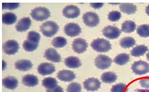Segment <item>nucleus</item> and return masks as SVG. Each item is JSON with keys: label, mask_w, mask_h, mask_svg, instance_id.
<instances>
[{"label": "nucleus", "mask_w": 149, "mask_h": 92, "mask_svg": "<svg viewBox=\"0 0 149 92\" xmlns=\"http://www.w3.org/2000/svg\"><path fill=\"white\" fill-rule=\"evenodd\" d=\"M140 84L142 87L146 89H149V78H142L140 80Z\"/></svg>", "instance_id": "obj_37"}, {"label": "nucleus", "mask_w": 149, "mask_h": 92, "mask_svg": "<svg viewBox=\"0 0 149 92\" xmlns=\"http://www.w3.org/2000/svg\"><path fill=\"white\" fill-rule=\"evenodd\" d=\"M121 13L118 12V11H113V12L109 13L108 17L109 21L116 22V21L120 20V18H121Z\"/></svg>", "instance_id": "obj_34"}, {"label": "nucleus", "mask_w": 149, "mask_h": 92, "mask_svg": "<svg viewBox=\"0 0 149 92\" xmlns=\"http://www.w3.org/2000/svg\"><path fill=\"white\" fill-rule=\"evenodd\" d=\"M65 64L69 68L75 69L79 67L81 65V62L79 59L74 56L68 57L65 60Z\"/></svg>", "instance_id": "obj_20"}, {"label": "nucleus", "mask_w": 149, "mask_h": 92, "mask_svg": "<svg viewBox=\"0 0 149 92\" xmlns=\"http://www.w3.org/2000/svg\"><path fill=\"white\" fill-rule=\"evenodd\" d=\"M63 14L67 18H77L80 15V10L75 5H67L63 9Z\"/></svg>", "instance_id": "obj_12"}, {"label": "nucleus", "mask_w": 149, "mask_h": 92, "mask_svg": "<svg viewBox=\"0 0 149 92\" xmlns=\"http://www.w3.org/2000/svg\"><path fill=\"white\" fill-rule=\"evenodd\" d=\"M67 39L63 37H56L52 41V45L56 48H61L67 45Z\"/></svg>", "instance_id": "obj_30"}, {"label": "nucleus", "mask_w": 149, "mask_h": 92, "mask_svg": "<svg viewBox=\"0 0 149 92\" xmlns=\"http://www.w3.org/2000/svg\"><path fill=\"white\" fill-rule=\"evenodd\" d=\"M44 56L47 60L54 63H59L61 61L60 54L52 48H49V49L46 50Z\"/></svg>", "instance_id": "obj_15"}, {"label": "nucleus", "mask_w": 149, "mask_h": 92, "mask_svg": "<svg viewBox=\"0 0 149 92\" xmlns=\"http://www.w3.org/2000/svg\"><path fill=\"white\" fill-rule=\"evenodd\" d=\"M59 29L58 24L54 21H48L42 24L40 31L44 36L47 38H51L56 34Z\"/></svg>", "instance_id": "obj_2"}, {"label": "nucleus", "mask_w": 149, "mask_h": 92, "mask_svg": "<svg viewBox=\"0 0 149 92\" xmlns=\"http://www.w3.org/2000/svg\"><path fill=\"white\" fill-rule=\"evenodd\" d=\"M42 85L47 89H53L58 85V82L55 78H46L42 81Z\"/></svg>", "instance_id": "obj_28"}, {"label": "nucleus", "mask_w": 149, "mask_h": 92, "mask_svg": "<svg viewBox=\"0 0 149 92\" xmlns=\"http://www.w3.org/2000/svg\"><path fill=\"white\" fill-rule=\"evenodd\" d=\"M15 67L17 70L21 71H27L32 68L33 64L30 60H21L16 61L15 63Z\"/></svg>", "instance_id": "obj_17"}, {"label": "nucleus", "mask_w": 149, "mask_h": 92, "mask_svg": "<svg viewBox=\"0 0 149 92\" xmlns=\"http://www.w3.org/2000/svg\"><path fill=\"white\" fill-rule=\"evenodd\" d=\"M2 84L6 88L9 89H15L18 85V81L14 77L8 76L2 80Z\"/></svg>", "instance_id": "obj_18"}, {"label": "nucleus", "mask_w": 149, "mask_h": 92, "mask_svg": "<svg viewBox=\"0 0 149 92\" xmlns=\"http://www.w3.org/2000/svg\"><path fill=\"white\" fill-rule=\"evenodd\" d=\"M88 47L87 41L84 39L77 38L74 39L72 43V48L77 54H83L86 51Z\"/></svg>", "instance_id": "obj_9"}, {"label": "nucleus", "mask_w": 149, "mask_h": 92, "mask_svg": "<svg viewBox=\"0 0 149 92\" xmlns=\"http://www.w3.org/2000/svg\"><path fill=\"white\" fill-rule=\"evenodd\" d=\"M47 92H64L63 89L59 85H57L53 89H49L47 90Z\"/></svg>", "instance_id": "obj_38"}, {"label": "nucleus", "mask_w": 149, "mask_h": 92, "mask_svg": "<svg viewBox=\"0 0 149 92\" xmlns=\"http://www.w3.org/2000/svg\"><path fill=\"white\" fill-rule=\"evenodd\" d=\"M83 21L87 26L90 27H95L100 23V18L97 14L94 12H87L83 15Z\"/></svg>", "instance_id": "obj_5"}, {"label": "nucleus", "mask_w": 149, "mask_h": 92, "mask_svg": "<svg viewBox=\"0 0 149 92\" xmlns=\"http://www.w3.org/2000/svg\"><path fill=\"white\" fill-rule=\"evenodd\" d=\"M120 10L122 13L130 15L135 14L136 12V6L134 4L130 3H123L120 4Z\"/></svg>", "instance_id": "obj_21"}, {"label": "nucleus", "mask_w": 149, "mask_h": 92, "mask_svg": "<svg viewBox=\"0 0 149 92\" xmlns=\"http://www.w3.org/2000/svg\"><path fill=\"white\" fill-rule=\"evenodd\" d=\"M103 35L106 38L109 39H115L119 38L121 34V30L119 28L113 25H108L103 29Z\"/></svg>", "instance_id": "obj_7"}, {"label": "nucleus", "mask_w": 149, "mask_h": 92, "mask_svg": "<svg viewBox=\"0 0 149 92\" xmlns=\"http://www.w3.org/2000/svg\"><path fill=\"white\" fill-rule=\"evenodd\" d=\"M81 85L78 83L73 82L68 85L67 92H81Z\"/></svg>", "instance_id": "obj_32"}, {"label": "nucleus", "mask_w": 149, "mask_h": 92, "mask_svg": "<svg viewBox=\"0 0 149 92\" xmlns=\"http://www.w3.org/2000/svg\"><path fill=\"white\" fill-rule=\"evenodd\" d=\"M19 47V44L16 41L10 39L3 43L2 49L6 54L14 55L18 51Z\"/></svg>", "instance_id": "obj_8"}, {"label": "nucleus", "mask_w": 149, "mask_h": 92, "mask_svg": "<svg viewBox=\"0 0 149 92\" xmlns=\"http://www.w3.org/2000/svg\"><path fill=\"white\" fill-rule=\"evenodd\" d=\"M117 78L118 77L116 73L111 71H108L103 73L102 77H101V79H102V82L106 83V84H111V83L116 82Z\"/></svg>", "instance_id": "obj_24"}, {"label": "nucleus", "mask_w": 149, "mask_h": 92, "mask_svg": "<svg viewBox=\"0 0 149 92\" xmlns=\"http://www.w3.org/2000/svg\"><path fill=\"white\" fill-rule=\"evenodd\" d=\"M112 60L106 55H99L95 60V66L100 69L109 68L112 63Z\"/></svg>", "instance_id": "obj_6"}, {"label": "nucleus", "mask_w": 149, "mask_h": 92, "mask_svg": "<svg viewBox=\"0 0 149 92\" xmlns=\"http://www.w3.org/2000/svg\"><path fill=\"white\" fill-rule=\"evenodd\" d=\"M136 91L137 92H149V89H137Z\"/></svg>", "instance_id": "obj_40"}, {"label": "nucleus", "mask_w": 149, "mask_h": 92, "mask_svg": "<svg viewBox=\"0 0 149 92\" xmlns=\"http://www.w3.org/2000/svg\"><path fill=\"white\" fill-rule=\"evenodd\" d=\"M84 88L88 91H95L98 90L101 87V82L97 78H91L87 79L83 82Z\"/></svg>", "instance_id": "obj_11"}, {"label": "nucleus", "mask_w": 149, "mask_h": 92, "mask_svg": "<svg viewBox=\"0 0 149 92\" xmlns=\"http://www.w3.org/2000/svg\"><path fill=\"white\" fill-rule=\"evenodd\" d=\"M54 71L55 67L50 63H42L38 67V72L43 76L51 75Z\"/></svg>", "instance_id": "obj_13"}, {"label": "nucleus", "mask_w": 149, "mask_h": 92, "mask_svg": "<svg viewBox=\"0 0 149 92\" xmlns=\"http://www.w3.org/2000/svg\"><path fill=\"white\" fill-rule=\"evenodd\" d=\"M146 14L149 15V5L146 8Z\"/></svg>", "instance_id": "obj_42"}, {"label": "nucleus", "mask_w": 149, "mask_h": 92, "mask_svg": "<svg viewBox=\"0 0 149 92\" xmlns=\"http://www.w3.org/2000/svg\"><path fill=\"white\" fill-rule=\"evenodd\" d=\"M91 47L95 51L100 53H106L111 49V45L107 39L97 38L92 41Z\"/></svg>", "instance_id": "obj_1"}, {"label": "nucleus", "mask_w": 149, "mask_h": 92, "mask_svg": "<svg viewBox=\"0 0 149 92\" xmlns=\"http://www.w3.org/2000/svg\"><path fill=\"white\" fill-rule=\"evenodd\" d=\"M130 61V56L127 54H120L118 55L113 60L116 64L119 65H124Z\"/></svg>", "instance_id": "obj_26"}, {"label": "nucleus", "mask_w": 149, "mask_h": 92, "mask_svg": "<svg viewBox=\"0 0 149 92\" xmlns=\"http://www.w3.org/2000/svg\"><path fill=\"white\" fill-rule=\"evenodd\" d=\"M131 69L136 75H144L149 72V64L146 61L140 60L134 63Z\"/></svg>", "instance_id": "obj_4"}, {"label": "nucleus", "mask_w": 149, "mask_h": 92, "mask_svg": "<svg viewBox=\"0 0 149 92\" xmlns=\"http://www.w3.org/2000/svg\"><path fill=\"white\" fill-rule=\"evenodd\" d=\"M65 34L69 37H76L81 32V29L78 24L74 23H67L64 28Z\"/></svg>", "instance_id": "obj_10"}, {"label": "nucleus", "mask_w": 149, "mask_h": 92, "mask_svg": "<svg viewBox=\"0 0 149 92\" xmlns=\"http://www.w3.org/2000/svg\"><path fill=\"white\" fill-rule=\"evenodd\" d=\"M148 47L144 45H137L131 50L130 54L134 57H141L144 56L148 51Z\"/></svg>", "instance_id": "obj_22"}, {"label": "nucleus", "mask_w": 149, "mask_h": 92, "mask_svg": "<svg viewBox=\"0 0 149 92\" xmlns=\"http://www.w3.org/2000/svg\"><path fill=\"white\" fill-rule=\"evenodd\" d=\"M120 45L124 49L132 47L136 45L135 39L131 37H126L122 38L120 41Z\"/></svg>", "instance_id": "obj_25"}, {"label": "nucleus", "mask_w": 149, "mask_h": 92, "mask_svg": "<svg viewBox=\"0 0 149 92\" xmlns=\"http://www.w3.org/2000/svg\"><path fill=\"white\" fill-rule=\"evenodd\" d=\"M27 38L29 40L33 41V42L38 43L40 39V36L38 32H34V31H31V32H30L28 34Z\"/></svg>", "instance_id": "obj_33"}, {"label": "nucleus", "mask_w": 149, "mask_h": 92, "mask_svg": "<svg viewBox=\"0 0 149 92\" xmlns=\"http://www.w3.org/2000/svg\"><path fill=\"white\" fill-rule=\"evenodd\" d=\"M136 27V25L133 21H126L122 23V31L124 33H132L134 32Z\"/></svg>", "instance_id": "obj_27"}, {"label": "nucleus", "mask_w": 149, "mask_h": 92, "mask_svg": "<svg viewBox=\"0 0 149 92\" xmlns=\"http://www.w3.org/2000/svg\"><path fill=\"white\" fill-rule=\"evenodd\" d=\"M146 58H147V60L149 61V51L146 54Z\"/></svg>", "instance_id": "obj_43"}, {"label": "nucleus", "mask_w": 149, "mask_h": 92, "mask_svg": "<svg viewBox=\"0 0 149 92\" xmlns=\"http://www.w3.org/2000/svg\"><path fill=\"white\" fill-rule=\"evenodd\" d=\"M32 21L29 17H23L19 20L16 25V29L17 32H23L27 31L31 25Z\"/></svg>", "instance_id": "obj_16"}, {"label": "nucleus", "mask_w": 149, "mask_h": 92, "mask_svg": "<svg viewBox=\"0 0 149 92\" xmlns=\"http://www.w3.org/2000/svg\"><path fill=\"white\" fill-rule=\"evenodd\" d=\"M126 85L122 83L114 85L111 89V92H126Z\"/></svg>", "instance_id": "obj_35"}, {"label": "nucleus", "mask_w": 149, "mask_h": 92, "mask_svg": "<svg viewBox=\"0 0 149 92\" xmlns=\"http://www.w3.org/2000/svg\"><path fill=\"white\" fill-rule=\"evenodd\" d=\"M2 63H3V68H2V69L4 70V69H6V61H5L3 60V61H2Z\"/></svg>", "instance_id": "obj_41"}, {"label": "nucleus", "mask_w": 149, "mask_h": 92, "mask_svg": "<svg viewBox=\"0 0 149 92\" xmlns=\"http://www.w3.org/2000/svg\"><path fill=\"white\" fill-rule=\"evenodd\" d=\"M17 21V16L14 13L8 12L2 15V22L6 25H12Z\"/></svg>", "instance_id": "obj_23"}, {"label": "nucleus", "mask_w": 149, "mask_h": 92, "mask_svg": "<svg viewBox=\"0 0 149 92\" xmlns=\"http://www.w3.org/2000/svg\"><path fill=\"white\" fill-rule=\"evenodd\" d=\"M22 83L27 87H34L38 84V79L36 76L28 74L23 77Z\"/></svg>", "instance_id": "obj_19"}, {"label": "nucleus", "mask_w": 149, "mask_h": 92, "mask_svg": "<svg viewBox=\"0 0 149 92\" xmlns=\"http://www.w3.org/2000/svg\"><path fill=\"white\" fill-rule=\"evenodd\" d=\"M137 34L142 38H148L149 37V25L144 24L139 26L137 28Z\"/></svg>", "instance_id": "obj_31"}, {"label": "nucleus", "mask_w": 149, "mask_h": 92, "mask_svg": "<svg viewBox=\"0 0 149 92\" xmlns=\"http://www.w3.org/2000/svg\"><path fill=\"white\" fill-rule=\"evenodd\" d=\"M57 78L62 82H70L75 79L76 76L73 71H70V70L63 69L61 70L57 73Z\"/></svg>", "instance_id": "obj_14"}, {"label": "nucleus", "mask_w": 149, "mask_h": 92, "mask_svg": "<svg viewBox=\"0 0 149 92\" xmlns=\"http://www.w3.org/2000/svg\"><path fill=\"white\" fill-rule=\"evenodd\" d=\"M19 6L18 3H2V9L3 10H13L17 8Z\"/></svg>", "instance_id": "obj_36"}, {"label": "nucleus", "mask_w": 149, "mask_h": 92, "mask_svg": "<svg viewBox=\"0 0 149 92\" xmlns=\"http://www.w3.org/2000/svg\"><path fill=\"white\" fill-rule=\"evenodd\" d=\"M90 5L91 7L93 8L94 9H100V8L103 7L104 3H91Z\"/></svg>", "instance_id": "obj_39"}, {"label": "nucleus", "mask_w": 149, "mask_h": 92, "mask_svg": "<svg viewBox=\"0 0 149 92\" xmlns=\"http://www.w3.org/2000/svg\"><path fill=\"white\" fill-rule=\"evenodd\" d=\"M31 16L34 20L38 21H45L50 16V11L47 8L43 7H38L34 8L31 12Z\"/></svg>", "instance_id": "obj_3"}, {"label": "nucleus", "mask_w": 149, "mask_h": 92, "mask_svg": "<svg viewBox=\"0 0 149 92\" xmlns=\"http://www.w3.org/2000/svg\"><path fill=\"white\" fill-rule=\"evenodd\" d=\"M38 47V43H35L33 41L29 40V39H26L24 41L23 43V48L24 49L26 50V51H34V50H36Z\"/></svg>", "instance_id": "obj_29"}]
</instances>
